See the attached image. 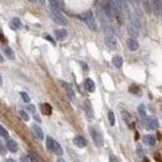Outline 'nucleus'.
Listing matches in <instances>:
<instances>
[{"mask_svg": "<svg viewBox=\"0 0 162 162\" xmlns=\"http://www.w3.org/2000/svg\"><path fill=\"white\" fill-rule=\"evenodd\" d=\"M80 17L85 21V24H86L91 30H93V31L97 30V24H96V20H95V16H93L92 11L87 10V11L82 12V14L80 15Z\"/></svg>", "mask_w": 162, "mask_h": 162, "instance_id": "f257e3e1", "label": "nucleus"}, {"mask_svg": "<svg viewBox=\"0 0 162 162\" xmlns=\"http://www.w3.org/2000/svg\"><path fill=\"white\" fill-rule=\"evenodd\" d=\"M50 16L51 19L56 22V24H60V25H66L67 21L65 19V16L60 12V10H54V9H50Z\"/></svg>", "mask_w": 162, "mask_h": 162, "instance_id": "f03ea898", "label": "nucleus"}, {"mask_svg": "<svg viewBox=\"0 0 162 162\" xmlns=\"http://www.w3.org/2000/svg\"><path fill=\"white\" fill-rule=\"evenodd\" d=\"M88 131H90V135H91V137H92L93 143H95L97 147H102V146H103V140H102V136L100 135V132L96 131L93 127H90Z\"/></svg>", "mask_w": 162, "mask_h": 162, "instance_id": "7ed1b4c3", "label": "nucleus"}, {"mask_svg": "<svg viewBox=\"0 0 162 162\" xmlns=\"http://www.w3.org/2000/svg\"><path fill=\"white\" fill-rule=\"evenodd\" d=\"M145 127L147 130H156L158 127V121L155 117H145Z\"/></svg>", "mask_w": 162, "mask_h": 162, "instance_id": "20e7f679", "label": "nucleus"}, {"mask_svg": "<svg viewBox=\"0 0 162 162\" xmlns=\"http://www.w3.org/2000/svg\"><path fill=\"white\" fill-rule=\"evenodd\" d=\"M105 44L110 50H115L117 47V41H116V39L113 36H106L105 37Z\"/></svg>", "mask_w": 162, "mask_h": 162, "instance_id": "39448f33", "label": "nucleus"}, {"mask_svg": "<svg viewBox=\"0 0 162 162\" xmlns=\"http://www.w3.org/2000/svg\"><path fill=\"white\" fill-rule=\"evenodd\" d=\"M54 35H55L56 40H59V41H64V40H66V37H67V31L64 30V29H59V30H55Z\"/></svg>", "mask_w": 162, "mask_h": 162, "instance_id": "423d86ee", "label": "nucleus"}, {"mask_svg": "<svg viewBox=\"0 0 162 162\" xmlns=\"http://www.w3.org/2000/svg\"><path fill=\"white\" fill-rule=\"evenodd\" d=\"M83 107H85V112H86V116L88 120H92L93 118V111H92V107H91V103L90 101H85L83 102Z\"/></svg>", "mask_w": 162, "mask_h": 162, "instance_id": "0eeeda50", "label": "nucleus"}, {"mask_svg": "<svg viewBox=\"0 0 162 162\" xmlns=\"http://www.w3.org/2000/svg\"><path fill=\"white\" fill-rule=\"evenodd\" d=\"M62 85H64V87H65V90H66V95H67L69 100H74L75 92H74V90H72L71 85H70V83H67V82H62Z\"/></svg>", "mask_w": 162, "mask_h": 162, "instance_id": "6e6552de", "label": "nucleus"}, {"mask_svg": "<svg viewBox=\"0 0 162 162\" xmlns=\"http://www.w3.org/2000/svg\"><path fill=\"white\" fill-rule=\"evenodd\" d=\"M31 130H32V132H34L35 137H37L39 140H42V138H44V132H42V130H41L37 125H32Z\"/></svg>", "mask_w": 162, "mask_h": 162, "instance_id": "1a4fd4ad", "label": "nucleus"}, {"mask_svg": "<svg viewBox=\"0 0 162 162\" xmlns=\"http://www.w3.org/2000/svg\"><path fill=\"white\" fill-rule=\"evenodd\" d=\"M126 44H127V47L130 50H132V51H136L138 49V42L136 41V39H128L126 41Z\"/></svg>", "mask_w": 162, "mask_h": 162, "instance_id": "9d476101", "label": "nucleus"}, {"mask_svg": "<svg viewBox=\"0 0 162 162\" xmlns=\"http://www.w3.org/2000/svg\"><path fill=\"white\" fill-rule=\"evenodd\" d=\"M74 143H75L77 147L82 148V147L86 146V140H85L82 136H76V137L74 138Z\"/></svg>", "mask_w": 162, "mask_h": 162, "instance_id": "9b49d317", "label": "nucleus"}, {"mask_svg": "<svg viewBox=\"0 0 162 162\" xmlns=\"http://www.w3.org/2000/svg\"><path fill=\"white\" fill-rule=\"evenodd\" d=\"M6 147H7V150L11 151V152H16V151H17V143H16L14 140H10V138L6 141Z\"/></svg>", "mask_w": 162, "mask_h": 162, "instance_id": "f8f14e48", "label": "nucleus"}, {"mask_svg": "<svg viewBox=\"0 0 162 162\" xmlns=\"http://www.w3.org/2000/svg\"><path fill=\"white\" fill-rule=\"evenodd\" d=\"M112 64H113L115 67L120 69V67L122 66V64H123V60H122V57H121L120 55H116V56L112 57Z\"/></svg>", "mask_w": 162, "mask_h": 162, "instance_id": "ddd939ff", "label": "nucleus"}, {"mask_svg": "<svg viewBox=\"0 0 162 162\" xmlns=\"http://www.w3.org/2000/svg\"><path fill=\"white\" fill-rule=\"evenodd\" d=\"M85 88L90 92H93L95 91V82L91 79H86L85 80Z\"/></svg>", "mask_w": 162, "mask_h": 162, "instance_id": "4468645a", "label": "nucleus"}, {"mask_svg": "<svg viewBox=\"0 0 162 162\" xmlns=\"http://www.w3.org/2000/svg\"><path fill=\"white\" fill-rule=\"evenodd\" d=\"M2 50H4V52H5V55L7 56V59H10V60H14V57H15V55H14V51L11 50V47H10V46H7V45H5V46L2 47Z\"/></svg>", "mask_w": 162, "mask_h": 162, "instance_id": "2eb2a0df", "label": "nucleus"}, {"mask_svg": "<svg viewBox=\"0 0 162 162\" xmlns=\"http://www.w3.org/2000/svg\"><path fill=\"white\" fill-rule=\"evenodd\" d=\"M10 26H11V29H14V30L20 29V27H21V21H20V19H19V17H14V19L11 20V22H10Z\"/></svg>", "mask_w": 162, "mask_h": 162, "instance_id": "dca6fc26", "label": "nucleus"}, {"mask_svg": "<svg viewBox=\"0 0 162 162\" xmlns=\"http://www.w3.org/2000/svg\"><path fill=\"white\" fill-rule=\"evenodd\" d=\"M143 141H145V143H147L148 146H153V145L156 143V138H155V136H152V135H146L145 138H143Z\"/></svg>", "mask_w": 162, "mask_h": 162, "instance_id": "f3484780", "label": "nucleus"}, {"mask_svg": "<svg viewBox=\"0 0 162 162\" xmlns=\"http://www.w3.org/2000/svg\"><path fill=\"white\" fill-rule=\"evenodd\" d=\"M52 151L57 155V156H61L62 155V148H61V146L57 143V142H54V147H52Z\"/></svg>", "mask_w": 162, "mask_h": 162, "instance_id": "a211bd4d", "label": "nucleus"}, {"mask_svg": "<svg viewBox=\"0 0 162 162\" xmlns=\"http://www.w3.org/2000/svg\"><path fill=\"white\" fill-rule=\"evenodd\" d=\"M54 140L50 137V136H47L46 137V148L49 150V151H52V147H54Z\"/></svg>", "mask_w": 162, "mask_h": 162, "instance_id": "6ab92c4d", "label": "nucleus"}, {"mask_svg": "<svg viewBox=\"0 0 162 162\" xmlns=\"http://www.w3.org/2000/svg\"><path fill=\"white\" fill-rule=\"evenodd\" d=\"M49 4H50V7L54 9V10H60V4L57 0H49Z\"/></svg>", "mask_w": 162, "mask_h": 162, "instance_id": "aec40b11", "label": "nucleus"}, {"mask_svg": "<svg viewBox=\"0 0 162 162\" xmlns=\"http://www.w3.org/2000/svg\"><path fill=\"white\" fill-rule=\"evenodd\" d=\"M138 113H140V116L142 118H145L147 116V113H146V106L145 105H140L138 106Z\"/></svg>", "mask_w": 162, "mask_h": 162, "instance_id": "412c9836", "label": "nucleus"}, {"mask_svg": "<svg viewBox=\"0 0 162 162\" xmlns=\"http://www.w3.org/2000/svg\"><path fill=\"white\" fill-rule=\"evenodd\" d=\"M27 157H29V160H30V162H41V161H40V158L37 157V155H35L34 152H30Z\"/></svg>", "mask_w": 162, "mask_h": 162, "instance_id": "4be33fe9", "label": "nucleus"}, {"mask_svg": "<svg viewBox=\"0 0 162 162\" xmlns=\"http://www.w3.org/2000/svg\"><path fill=\"white\" fill-rule=\"evenodd\" d=\"M19 116H20L24 121H26V122L30 120V117H29V115H27V112H26V111H22V110H21V111H19Z\"/></svg>", "mask_w": 162, "mask_h": 162, "instance_id": "5701e85b", "label": "nucleus"}, {"mask_svg": "<svg viewBox=\"0 0 162 162\" xmlns=\"http://www.w3.org/2000/svg\"><path fill=\"white\" fill-rule=\"evenodd\" d=\"M155 11L157 12V15L161 14V1L160 0H155Z\"/></svg>", "mask_w": 162, "mask_h": 162, "instance_id": "b1692460", "label": "nucleus"}, {"mask_svg": "<svg viewBox=\"0 0 162 162\" xmlns=\"http://www.w3.org/2000/svg\"><path fill=\"white\" fill-rule=\"evenodd\" d=\"M20 96H21V98H22V101H24V102H26V103H29V102H30V96H29L26 92H24V91H22V92H20Z\"/></svg>", "mask_w": 162, "mask_h": 162, "instance_id": "393cba45", "label": "nucleus"}, {"mask_svg": "<svg viewBox=\"0 0 162 162\" xmlns=\"http://www.w3.org/2000/svg\"><path fill=\"white\" fill-rule=\"evenodd\" d=\"M41 108H42V111H44L45 113H47V115L51 113V107H50V105L44 103V105H41Z\"/></svg>", "mask_w": 162, "mask_h": 162, "instance_id": "a878e982", "label": "nucleus"}, {"mask_svg": "<svg viewBox=\"0 0 162 162\" xmlns=\"http://www.w3.org/2000/svg\"><path fill=\"white\" fill-rule=\"evenodd\" d=\"M108 121L111 125H115V115L112 111H108Z\"/></svg>", "mask_w": 162, "mask_h": 162, "instance_id": "bb28decb", "label": "nucleus"}, {"mask_svg": "<svg viewBox=\"0 0 162 162\" xmlns=\"http://www.w3.org/2000/svg\"><path fill=\"white\" fill-rule=\"evenodd\" d=\"M128 31H130V34H131L132 36H137V32H138V31H137V29H135L133 26H130V27H128Z\"/></svg>", "mask_w": 162, "mask_h": 162, "instance_id": "cd10ccee", "label": "nucleus"}, {"mask_svg": "<svg viewBox=\"0 0 162 162\" xmlns=\"http://www.w3.org/2000/svg\"><path fill=\"white\" fill-rule=\"evenodd\" d=\"M0 135L2 136V137H7L9 136V133H7V131L2 127V126H0Z\"/></svg>", "mask_w": 162, "mask_h": 162, "instance_id": "c85d7f7f", "label": "nucleus"}, {"mask_svg": "<svg viewBox=\"0 0 162 162\" xmlns=\"http://www.w3.org/2000/svg\"><path fill=\"white\" fill-rule=\"evenodd\" d=\"M20 161H21V162H30V160H29V157H27L26 155H22L21 158H20Z\"/></svg>", "mask_w": 162, "mask_h": 162, "instance_id": "c756f323", "label": "nucleus"}, {"mask_svg": "<svg viewBox=\"0 0 162 162\" xmlns=\"http://www.w3.org/2000/svg\"><path fill=\"white\" fill-rule=\"evenodd\" d=\"M27 110L31 111V112H34V113H36V108H35L32 105H29V106H27Z\"/></svg>", "mask_w": 162, "mask_h": 162, "instance_id": "7c9ffc66", "label": "nucleus"}, {"mask_svg": "<svg viewBox=\"0 0 162 162\" xmlns=\"http://www.w3.org/2000/svg\"><path fill=\"white\" fill-rule=\"evenodd\" d=\"M0 153H1V155H5V148H4V145L1 143V141H0Z\"/></svg>", "mask_w": 162, "mask_h": 162, "instance_id": "2f4dec72", "label": "nucleus"}, {"mask_svg": "<svg viewBox=\"0 0 162 162\" xmlns=\"http://www.w3.org/2000/svg\"><path fill=\"white\" fill-rule=\"evenodd\" d=\"M110 162H118V161H117V158H116L115 156L111 155V156H110Z\"/></svg>", "mask_w": 162, "mask_h": 162, "instance_id": "473e14b6", "label": "nucleus"}, {"mask_svg": "<svg viewBox=\"0 0 162 162\" xmlns=\"http://www.w3.org/2000/svg\"><path fill=\"white\" fill-rule=\"evenodd\" d=\"M137 151H138V153H140V157H142V156H143V153H142V150H141V147H138V148H137Z\"/></svg>", "mask_w": 162, "mask_h": 162, "instance_id": "72a5a7b5", "label": "nucleus"}, {"mask_svg": "<svg viewBox=\"0 0 162 162\" xmlns=\"http://www.w3.org/2000/svg\"><path fill=\"white\" fill-rule=\"evenodd\" d=\"M81 65H82V69H83V70H86V71L88 70V67H87V65H85V64H82V62H81Z\"/></svg>", "mask_w": 162, "mask_h": 162, "instance_id": "f704fd0d", "label": "nucleus"}, {"mask_svg": "<svg viewBox=\"0 0 162 162\" xmlns=\"http://www.w3.org/2000/svg\"><path fill=\"white\" fill-rule=\"evenodd\" d=\"M45 39H47V40H50L51 42H54V40H52V39H51V37H50L49 35H45Z\"/></svg>", "mask_w": 162, "mask_h": 162, "instance_id": "c9c22d12", "label": "nucleus"}, {"mask_svg": "<svg viewBox=\"0 0 162 162\" xmlns=\"http://www.w3.org/2000/svg\"><path fill=\"white\" fill-rule=\"evenodd\" d=\"M6 162H15V161H14V160H11V158H7V160H6Z\"/></svg>", "mask_w": 162, "mask_h": 162, "instance_id": "e433bc0d", "label": "nucleus"}, {"mask_svg": "<svg viewBox=\"0 0 162 162\" xmlns=\"http://www.w3.org/2000/svg\"><path fill=\"white\" fill-rule=\"evenodd\" d=\"M56 162H66V161H64V160H61V158H59Z\"/></svg>", "mask_w": 162, "mask_h": 162, "instance_id": "4c0bfd02", "label": "nucleus"}, {"mask_svg": "<svg viewBox=\"0 0 162 162\" xmlns=\"http://www.w3.org/2000/svg\"><path fill=\"white\" fill-rule=\"evenodd\" d=\"M2 61H4V59H2V56L0 55V62H2Z\"/></svg>", "mask_w": 162, "mask_h": 162, "instance_id": "58836bf2", "label": "nucleus"}, {"mask_svg": "<svg viewBox=\"0 0 162 162\" xmlns=\"http://www.w3.org/2000/svg\"><path fill=\"white\" fill-rule=\"evenodd\" d=\"M27 1H30V2H36L37 0H27Z\"/></svg>", "mask_w": 162, "mask_h": 162, "instance_id": "ea45409f", "label": "nucleus"}, {"mask_svg": "<svg viewBox=\"0 0 162 162\" xmlns=\"http://www.w3.org/2000/svg\"><path fill=\"white\" fill-rule=\"evenodd\" d=\"M2 83V79H1V75H0V85Z\"/></svg>", "mask_w": 162, "mask_h": 162, "instance_id": "a19ab883", "label": "nucleus"}, {"mask_svg": "<svg viewBox=\"0 0 162 162\" xmlns=\"http://www.w3.org/2000/svg\"><path fill=\"white\" fill-rule=\"evenodd\" d=\"M40 1H41V2H44V0H40Z\"/></svg>", "mask_w": 162, "mask_h": 162, "instance_id": "79ce46f5", "label": "nucleus"}]
</instances>
